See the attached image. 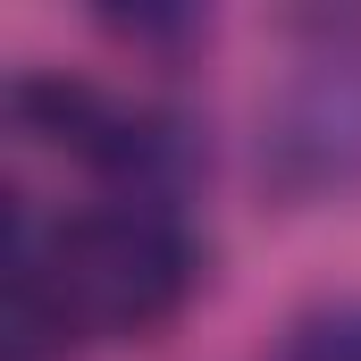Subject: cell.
<instances>
[{"label": "cell", "mask_w": 361, "mask_h": 361, "mask_svg": "<svg viewBox=\"0 0 361 361\" xmlns=\"http://www.w3.org/2000/svg\"><path fill=\"white\" fill-rule=\"evenodd\" d=\"M202 277V252L185 235L169 193H101L68 210L59 227H34L25 210L8 219V286L51 311L68 345H109V336H152L185 311Z\"/></svg>", "instance_id": "1"}, {"label": "cell", "mask_w": 361, "mask_h": 361, "mask_svg": "<svg viewBox=\"0 0 361 361\" xmlns=\"http://www.w3.org/2000/svg\"><path fill=\"white\" fill-rule=\"evenodd\" d=\"M269 361H361V302H328L277 336Z\"/></svg>", "instance_id": "2"}]
</instances>
